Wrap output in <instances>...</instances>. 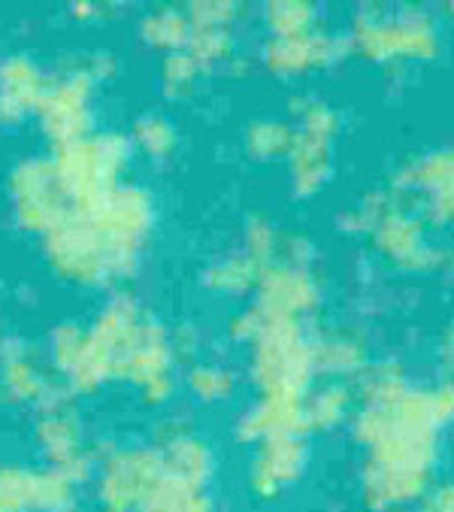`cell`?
<instances>
[{"instance_id":"cell-3","label":"cell","mask_w":454,"mask_h":512,"mask_svg":"<svg viewBox=\"0 0 454 512\" xmlns=\"http://www.w3.org/2000/svg\"><path fill=\"white\" fill-rule=\"evenodd\" d=\"M418 512H454V485H442L436 488Z\"/></svg>"},{"instance_id":"cell-1","label":"cell","mask_w":454,"mask_h":512,"mask_svg":"<svg viewBox=\"0 0 454 512\" xmlns=\"http://www.w3.org/2000/svg\"><path fill=\"white\" fill-rule=\"evenodd\" d=\"M297 455L291 452V449H279V452H273L267 461H264V467H261V473H258V485L261 488H279L282 482H291L294 479V473H297Z\"/></svg>"},{"instance_id":"cell-2","label":"cell","mask_w":454,"mask_h":512,"mask_svg":"<svg viewBox=\"0 0 454 512\" xmlns=\"http://www.w3.org/2000/svg\"><path fill=\"white\" fill-rule=\"evenodd\" d=\"M149 506H155V512H209L206 500H197L191 494H158Z\"/></svg>"}]
</instances>
